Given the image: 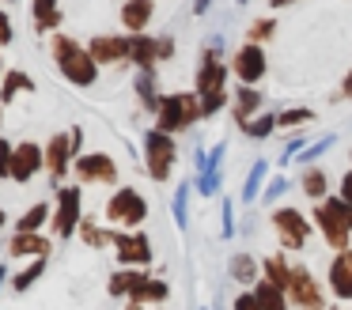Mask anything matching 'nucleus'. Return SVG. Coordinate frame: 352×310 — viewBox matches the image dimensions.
<instances>
[{"mask_svg":"<svg viewBox=\"0 0 352 310\" xmlns=\"http://www.w3.org/2000/svg\"><path fill=\"white\" fill-rule=\"evenodd\" d=\"M42 272H46V257H38V261H31V269H23L16 276V291H27V287L34 284V280L42 276Z\"/></svg>","mask_w":352,"mask_h":310,"instance_id":"f704fd0d","label":"nucleus"},{"mask_svg":"<svg viewBox=\"0 0 352 310\" xmlns=\"http://www.w3.org/2000/svg\"><path fill=\"white\" fill-rule=\"evenodd\" d=\"M314 223L322 227V234H326V242H329L333 250H344V246H349V234H352V231L326 208V204H318V208H314Z\"/></svg>","mask_w":352,"mask_h":310,"instance_id":"dca6fc26","label":"nucleus"},{"mask_svg":"<svg viewBox=\"0 0 352 310\" xmlns=\"http://www.w3.org/2000/svg\"><path fill=\"white\" fill-rule=\"evenodd\" d=\"M76 174H80V181H114L118 178V163L110 155H102V151H95V155H80L76 159Z\"/></svg>","mask_w":352,"mask_h":310,"instance_id":"ddd939ff","label":"nucleus"},{"mask_svg":"<svg viewBox=\"0 0 352 310\" xmlns=\"http://www.w3.org/2000/svg\"><path fill=\"white\" fill-rule=\"evenodd\" d=\"M261 106V91H254V83H243L239 87V95H235V118H239V125L246 121V113H254Z\"/></svg>","mask_w":352,"mask_h":310,"instance_id":"b1692460","label":"nucleus"},{"mask_svg":"<svg viewBox=\"0 0 352 310\" xmlns=\"http://www.w3.org/2000/svg\"><path fill=\"white\" fill-rule=\"evenodd\" d=\"M235 4H246V0H235Z\"/></svg>","mask_w":352,"mask_h":310,"instance_id":"6e6d98bb","label":"nucleus"},{"mask_svg":"<svg viewBox=\"0 0 352 310\" xmlns=\"http://www.w3.org/2000/svg\"><path fill=\"white\" fill-rule=\"evenodd\" d=\"M235 310H261L258 295H254V291H243V295L235 299Z\"/></svg>","mask_w":352,"mask_h":310,"instance_id":"c03bdc74","label":"nucleus"},{"mask_svg":"<svg viewBox=\"0 0 352 310\" xmlns=\"http://www.w3.org/2000/svg\"><path fill=\"white\" fill-rule=\"evenodd\" d=\"M107 216L114 219V223L140 227L144 216H148V204H144V197H140L137 189H118V193L110 197V204H107Z\"/></svg>","mask_w":352,"mask_h":310,"instance_id":"20e7f679","label":"nucleus"},{"mask_svg":"<svg viewBox=\"0 0 352 310\" xmlns=\"http://www.w3.org/2000/svg\"><path fill=\"white\" fill-rule=\"evenodd\" d=\"M223 106H228V91H208V95H201V110H205V118L220 113Z\"/></svg>","mask_w":352,"mask_h":310,"instance_id":"4c0bfd02","label":"nucleus"},{"mask_svg":"<svg viewBox=\"0 0 352 310\" xmlns=\"http://www.w3.org/2000/svg\"><path fill=\"white\" fill-rule=\"evenodd\" d=\"M329 287L337 299H352V250H337V257L329 261Z\"/></svg>","mask_w":352,"mask_h":310,"instance_id":"4468645a","label":"nucleus"},{"mask_svg":"<svg viewBox=\"0 0 352 310\" xmlns=\"http://www.w3.org/2000/svg\"><path fill=\"white\" fill-rule=\"evenodd\" d=\"M273 227H276V234H280V246H288V250H299L307 242V234H311L307 216L296 212V208H276L273 212Z\"/></svg>","mask_w":352,"mask_h":310,"instance_id":"39448f33","label":"nucleus"},{"mask_svg":"<svg viewBox=\"0 0 352 310\" xmlns=\"http://www.w3.org/2000/svg\"><path fill=\"white\" fill-rule=\"evenodd\" d=\"M341 98H352V72L344 76V83H341Z\"/></svg>","mask_w":352,"mask_h":310,"instance_id":"09e8293b","label":"nucleus"},{"mask_svg":"<svg viewBox=\"0 0 352 310\" xmlns=\"http://www.w3.org/2000/svg\"><path fill=\"white\" fill-rule=\"evenodd\" d=\"M19 87H23V91H34V80H31L27 72H19V68H16V72L4 76V91H0V102H12Z\"/></svg>","mask_w":352,"mask_h":310,"instance_id":"cd10ccee","label":"nucleus"},{"mask_svg":"<svg viewBox=\"0 0 352 310\" xmlns=\"http://www.w3.org/2000/svg\"><path fill=\"white\" fill-rule=\"evenodd\" d=\"M186 201H190V181H182V186H178V193H175V223L178 227L190 223V219H186Z\"/></svg>","mask_w":352,"mask_h":310,"instance_id":"58836bf2","label":"nucleus"},{"mask_svg":"<svg viewBox=\"0 0 352 310\" xmlns=\"http://www.w3.org/2000/svg\"><path fill=\"white\" fill-rule=\"evenodd\" d=\"M228 269H231V276H235L239 284H258V261H254L250 254H235Z\"/></svg>","mask_w":352,"mask_h":310,"instance_id":"393cba45","label":"nucleus"},{"mask_svg":"<svg viewBox=\"0 0 352 310\" xmlns=\"http://www.w3.org/2000/svg\"><path fill=\"white\" fill-rule=\"evenodd\" d=\"M87 49H91V57L99 60V65H114V60H129V38L95 34Z\"/></svg>","mask_w":352,"mask_h":310,"instance_id":"2eb2a0df","label":"nucleus"},{"mask_svg":"<svg viewBox=\"0 0 352 310\" xmlns=\"http://www.w3.org/2000/svg\"><path fill=\"white\" fill-rule=\"evenodd\" d=\"M205 118V110H201V95H163L160 98V110H155V121L160 125L155 129H163V133H182V129H190L193 121H201Z\"/></svg>","mask_w":352,"mask_h":310,"instance_id":"f03ea898","label":"nucleus"},{"mask_svg":"<svg viewBox=\"0 0 352 310\" xmlns=\"http://www.w3.org/2000/svg\"><path fill=\"white\" fill-rule=\"evenodd\" d=\"M0 284H4V265H0Z\"/></svg>","mask_w":352,"mask_h":310,"instance_id":"864d4df0","label":"nucleus"},{"mask_svg":"<svg viewBox=\"0 0 352 310\" xmlns=\"http://www.w3.org/2000/svg\"><path fill=\"white\" fill-rule=\"evenodd\" d=\"M144 269H140V265H125L122 272H114V276H110V295H137L140 287H144Z\"/></svg>","mask_w":352,"mask_h":310,"instance_id":"a211bd4d","label":"nucleus"},{"mask_svg":"<svg viewBox=\"0 0 352 310\" xmlns=\"http://www.w3.org/2000/svg\"><path fill=\"white\" fill-rule=\"evenodd\" d=\"M46 219H50V204H34V208L27 212L23 219H19V231H38Z\"/></svg>","mask_w":352,"mask_h":310,"instance_id":"72a5a7b5","label":"nucleus"},{"mask_svg":"<svg viewBox=\"0 0 352 310\" xmlns=\"http://www.w3.org/2000/svg\"><path fill=\"white\" fill-rule=\"evenodd\" d=\"M254 295H258L261 310H288L284 287H280V284H273V280H258V284H254Z\"/></svg>","mask_w":352,"mask_h":310,"instance_id":"412c9836","label":"nucleus"},{"mask_svg":"<svg viewBox=\"0 0 352 310\" xmlns=\"http://www.w3.org/2000/svg\"><path fill=\"white\" fill-rule=\"evenodd\" d=\"M175 57V38H160V60Z\"/></svg>","mask_w":352,"mask_h":310,"instance_id":"49530a36","label":"nucleus"},{"mask_svg":"<svg viewBox=\"0 0 352 310\" xmlns=\"http://www.w3.org/2000/svg\"><path fill=\"white\" fill-rule=\"evenodd\" d=\"M152 12H155L152 0H125V4H122V23L129 27V34H144Z\"/></svg>","mask_w":352,"mask_h":310,"instance_id":"f3484780","label":"nucleus"},{"mask_svg":"<svg viewBox=\"0 0 352 310\" xmlns=\"http://www.w3.org/2000/svg\"><path fill=\"white\" fill-rule=\"evenodd\" d=\"M12 42V23H8V15L0 12V45H8Z\"/></svg>","mask_w":352,"mask_h":310,"instance_id":"a18cd8bd","label":"nucleus"},{"mask_svg":"<svg viewBox=\"0 0 352 310\" xmlns=\"http://www.w3.org/2000/svg\"><path fill=\"white\" fill-rule=\"evenodd\" d=\"M114 246H118V261L122 265H140V269H144V265L152 261V242L140 231H133V234L114 231Z\"/></svg>","mask_w":352,"mask_h":310,"instance_id":"1a4fd4ad","label":"nucleus"},{"mask_svg":"<svg viewBox=\"0 0 352 310\" xmlns=\"http://www.w3.org/2000/svg\"><path fill=\"white\" fill-rule=\"evenodd\" d=\"M129 60L140 68H152L160 60V38H144V34H129Z\"/></svg>","mask_w":352,"mask_h":310,"instance_id":"aec40b11","label":"nucleus"},{"mask_svg":"<svg viewBox=\"0 0 352 310\" xmlns=\"http://www.w3.org/2000/svg\"><path fill=\"white\" fill-rule=\"evenodd\" d=\"M0 227H4V212H0Z\"/></svg>","mask_w":352,"mask_h":310,"instance_id":"5fc2aeb1","label":"nucleus"},{"mask_svg":"<svg viewBox=\"0 0 352 310\" xmlns=\"http://www.w3.org/2000/svg\"><path fill=\"white\" fill-rule=\"evenodd\" d=\"M288 4H296V0H269V8H288Z\"/></svg>","mask_w":352,"mask_h":310,"instance_id":"3c124183","label":"nucleus"},{"mask_svg":"<svg viewBox=\"0 0 352 310\" xmlns=\"http://www.w3.org/2000/svg\"><path fill=\"white\" fill-rule=\"evenodd\" d=\"M208 4H212V0H193V15H205Z\"/></svg>","mask_w":352,"mask_h":310,"instance_id":"8fccbe9b","label":"nucleus"},{"mask_svg":"<svg viewBox=\"0 0 352 310\" xmlns=\"http://www.w3.org/2000/svg\"><path fill=\"white\" fill-rule=\"evenodd\" d=\"M284 189H288V178H284V174H280V178H273V181H269L265 189H261V201H276V197H280Z\"/></svg>","mask_w":352,"mask_h":310,"instance_id":"79ce46f5","label":"nucleus"},{"mask_svg":"<svg viewBox=\"0 0 352 310\" xmlns=\"http://www.w3.org/2000/svg\"><path fill=\"white\" fill-rule=\"evenodd\" d=\"M137 95H140V102H144V110H160V98L163 95H155V76H152V68H140V76H137Z\"/></svg>","mask_w":352,"mask_h":310,"instance_id":"5701e85b","label":"nucleus"},{"mask_svg":"<svg viewBox=\"0 0 352 310\" xmlns=\"http://www.w3.org/2000/svg\"><path fill=\"white\" fill-rule=\"evenodd\" d=\"M76 231L84 234V242H87V246H95V250H102L107 242H114V231H102L99 223H91V219H84V223H80Z\"/></svg>","mask_w":352,"mask_h":310,"instance_id":"7c9ffc66","label":"nucleus"},{"mask_svg":"<svg viewBox=\"0 0 352 310\" xmlns=\"http://www.w3.org/2000/svg\"><path fill=\"white\" fill-rule=\"evenodd\" d=\"M144 155H148V174H152L155 181H167L170 166H175V140H170V133L152 129V133L144 136Z\"/></svg>","mask_w":352,"mask_h":310,"instance_id":"7ed1b4c3","label":"nucleus"},{"mask_svg":"<svg viewBox=\"0 0 352 310\" xmlns=\"http://www.w3.org/2000/svg\"><path fill=\"white\" fill-rule=\"evenodd\" d=\"M133 299L137 302H163L167 299V284H163V280H144V287H140Z\"/></svg>","mask_w":352,"mask_h":310,"instance_id":"473e14b6","label":"nucleus"},{"mask_svg":"<svg viewBox=\"0 0 352 310\" xmlns=\"http://www.w3.org/2000/svg\"><path fill=\"white\" fill-rule=\"evenodd\" d=\"M12 151L16 148H12L8 140H0V178H4V174L12 178Z\"/></svg>","mask_w":352,"mask_h":310,"instance_id":"37998d69","label":"nucleus"},{"mask_svg":"<svg viewBox=\"0 0 352 310\" xmlns=\"http://www.w3.org/2000/svg\"><path fill=\"white\" fill-rule=\"evenodd\" d=\"M307 121H314V110H307V106H292V110L276 113V129H296V125H307Z\"/></svg>","mask_w":352,"mask_h":310,"instance_id":"2f4dec72","label":"nucleus"},{"mask_svg":"<svg viewBox=\"0 0 352 310\" xmlns=\"http://www.w3.org/2000/svg\"><path fill=\"white\" fill-rule=\"evenodd\" d=\"M288 295H292V302L303 307V310H322L326 307V299H322V291H318V284H314V276H311L307 265H296V269H292Z\"/></svg>","mask_w":352,"mask_h":310,"instance_id":"423d86ee","label":"nucleus"},{"mask_svg":"<svg viewBox=\"0 0 352 310\" xmlns=\"http://www.w3.org/2000/svg\"><path fill=\"white\" fill-rule=\"evenodd\" d=\"M303 193L311 197V201H322V197H326V170H318V166L303 170Z\"/></svg>","mask_w":352,"mask_h":310,"instance_id":"c756f323","label":"nucleus"},{"mask_svg":"<svg viewBox=\"0 0 352 310\" xmlns=\"http://www.w3.org/2000/svg\"><path fill=\"white\" fill-rule=\"evenodd\" d=\"M235 76L243 83H254V80H261V76H265V49H261L258 42H246L243 49L235 53Z\"/></svg>","mask_w":352,"mask_h":310,"instance_id":"f8f14e48","label":"nucleus"},{"mask_svg":"<svg viewBox=\"0 0 352 310\" xmlns=\"http://www.w3.org/2000/svg\"><path fill=\"white\" fill-rule=\"evenodd\" d=\"M341 197H344V201H352V170L341 178Z\"/></svg>","mask_w":352,"mask_h":310,"instance_id":"de8ad7c7","label":"nucleus"},{"mask_svg":"<svg viewBox=\"0 0 352 310\" xmlns=\"http://www.w3.org/2000/svg\"><path fill=\"white\" fill-rule=\"evenodd\" d=\"M8 254L12 257H23V254H34V257H50V239L34 231H16V239L8 242Z\"/></svg>","mask_w":352,"mask_h":310,"instance_id":"6ab92c4d","label":"nucleus"},{"mask_svg":"<svg viewBox=\"0 0 352 310\" xmlns=\"http://www.w3.org/2000/svg\"><path fill=\"white\" fill-rule=\"evenodd\" d=\"M265 174H269V163L258 159V163L250 166V174H246V181H243V204H250V201L261 197V181H265Z\"/></svg>","mask_w":352,"mask_h":310,"instance_id":"4be33fe9","label":"nucleus"},{"mask_svg":"<svg viewBox=\"0 0 352 310\" xmlns=\"http://www.w3.org/2000/svg\"><path fill=\"white\" fill-rule=\"evenodd\" d=\"M57 23H61L57 0H34V27H38V30H54Z\"/></svg>","mask_w":352,"mask_h":310,"instance_id":"a878e982","label":"nucleus"},{"mask_svg":"<svg viewBox=\"0 0 352 310\" xmlns=\"http://www.w3.org/2000/svg\"><path fill=\"white\" fill-rule=\"evenodd\" d=\"M129 310H140V302H137V299H133V302H129Z\"/></svg>","mask_w":352,"mask_h":310,"instance_id":"603ef678","label":"nucleus"},{"mask_svg":"<svg viewBox=\"0 0 352 310\" xmlns=\"http://www.w3.org/2000/svg\"><path fill=\"white\" fill-rule=\"evenodd\" d=\"M273 30H276L273 19H261V23H254V27H250V38H246V42H265Z\"/></svg>","mask_w":352,"mask_h":310,"instance_id":"a19ab883","label":"nucleus"},{"mask_svg":"<svg viewBox=\"0 0 352 310\" xmlns=\"http://www.w3.org/2000/svg\"><path fill=\"white\" fill-rule=\"evenodd\" d=\"M80 140H84V129H72V133L54 136V140H50V148H46V166H50V174H54V178H61V174L69 170V159L80 151Z\"/></svg>","mask_w":352,"mask_h":310,"instance_id":"0eeeda50","label":"nucleus"},{"mask_svg":"<svg viewBox=\"0 0 352 310\" xmlns=\"http://www.w3.org/2000/svg\"><path fill=\"white\" fill-rule=\"evenodd\" d=\"M273 129H276V113H258V118H246L243 121V133L250 136V140H265Z\"/></svg>","mask_w":352,"mask_h":310,"instance_id":"bb28decb","label":"nucleus"},{"mask_svg":"<svg viewBox=\"0 0 352 310\" xmlns=\"http://www.w3.org/2000/svg\"><path fill=\"white\" fill-rule=\"evenodd\" d=\"M220 219H223V239H231V234H235V212H231V201H223L220 197Z\"/></svg>","mask_w":352,"mask_h":310,"instance_id":"ea45409f","label":"nucleus"},{"mask_svg":"<svg viewBox=\"0 0 352 310\" xmlns=\"http://www.w3.org/2000/svg\"><path fill=\"white\" fill-rule=\"evenodd\" d=\"M322 204H326V208L333 212V216L352 231V201H344V197H337V201H326V197H322Z\"/></svg>","mask_w":352,"mask_h":310,"instance_id":"e433bc0d","label":"nucleus"},{"mask_svg":"<svg viewBox=\"0 0 352 310\" xmlns=\"http://www.w3.org/2000/svg\"><path fill=\"white\" fill-rule=\"evenodd\" d=\"M54 57H57V65H61V72L69 76L76 87H87V83H95V76H99V60L91 57V49H84L80 42H72V38H65V34L54 38Z\"/></svg>","mask_w":352,"mask_h":310,"instance_id":"f257e3e1","label":"nucleus"},{"mask_svg":"<svg viewBox=\"0 0 352 310\" xmlns=\"http://www.w3.org/2000/svg\"><path fill=\"white\" fill-rule=\"evenodd\" d=\"M223 80H228V68H223L220 53H216V42H208L205 60L197 68V95H208V91H223Z\"/></svg>","mask_w":352,"mask_h":310,"instance_id":"9d476101","label":"nucleus"},{"mask_svg":"<svg viewBox=\"0 0 352 310\" xmlns=\"http://www.w3.org/2000/svg\"><path fill=\"white\" fill-rule=\"evenodd\" d=\"M80 227V186H65L57 193V212H54V231L69 239Z\"/></svg>","mask_w":352,"mask_h":310,"instance_id":"6e6552de","label":"nucleus"},{"mask_svg":"<svg viewBox=\"0 0 352 310\" xmlns=\"http://www.w3.org/2000/svg\"><path fill=\"white\" fill-rule=\"evenodd\" d=\"M42 163H46V151L38 144H31V140L16 144V151H12V178L16 181L34 178V170H42Z\"/></svg>","mask_w":352,"mask_h":310,"instance_id":"9b49d317","label":"nucleus"},{"mask_svg":"<svg viewBox=\"0 0 352 310\" xmlns=\"http://www.w3.org/2000/svg\"><path fill=\"white\" fill-rule=\"evenodd\" d=\"M333 140H337V136H322L318 144H311V148H303V151H299V163H307V166H311L314 159H322L329 148H333Z\"/></svg>","mask_w":352,"mask_h":310,"instance_id":"c9c22d12","label":"nucleus"},{"mask_svg":"<svg viewBox=\"0 0 352 310\" xmlns=\"http://www.w3.org/2000/svg\"><path fill=\"white\" fill-rule=\"evenodd\" d=\"M261 265H265V280H273V284H280L284 291H288V280H292V269H288V261H284V257L276 254V257H265Z\"/></svg>","mask_w":352,"mask_h":310,"instance_id":"c85d7f7f","label":"nucleus"}]
</instances>
